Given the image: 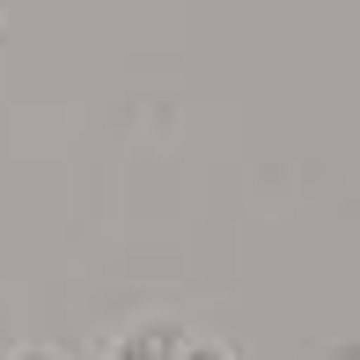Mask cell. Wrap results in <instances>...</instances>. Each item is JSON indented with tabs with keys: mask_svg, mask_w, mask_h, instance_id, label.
Returning a JSON list of instances; mask_svg holds the SVG:
<instances>
[{
	"mask_svg": "<svg viewBox=\"0 0 360 360\" xmlns=\"http://www.w3.org/2000/svg\"><path fill=\"white\" fill-rule=\"evenodd\" d=\"M184 360H228V346H206V338H191V346H184Z\"/></svg>",
	"mask_w": 360,
	"mask_h": 360,
	"instance_id": "1",
	"label": "cell"
},
{
	"mask_svg": "<svg viewBox=\"0 0 360 360\" xmlns=\"http://www.w3.org/2000/svg\"><path fill=\"white\" fill-rule=\"evenodd\" d=\"M15 360H59L52 346H22V353H15Z\"/></svg>",
	"mask_w": 360,
	"mask_h": 360,
	"instance_id": "2",
	"label": "cell"
}]
</instances>
